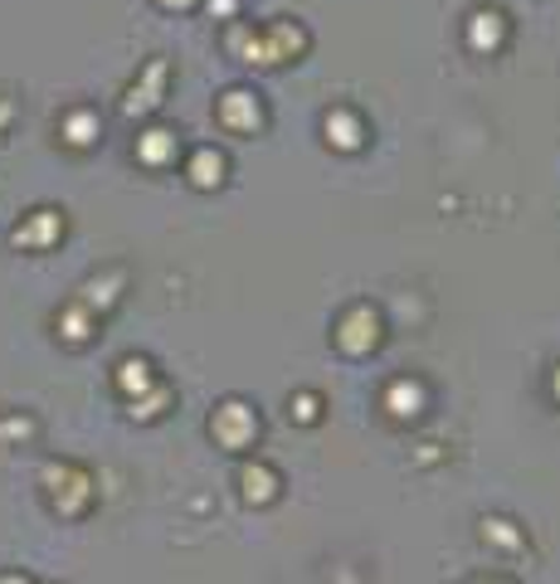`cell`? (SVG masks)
<instances>
[{"label":"cell","mask_w":560,"mask_h":584,"mask_svg":"<svg viewBox=\"0 0 560 584\" xmlns=\"http://www.w3.org/2000/svg\"><path fill=\"white\" fill-rule=\"evenodd\" d=\"M59 327H64V336H69V341H88V312H64V322H59Z\"/></svg>","instance_id":"obj_5"},{"label":"cell","mask_w":560,"mask_h":584,"mask_svg":"<svg viewBox=\"0 0 560 584\" xmlns=\"http://www.w3.org/2000/svg\"><path fill=\"white\" fill-rule=\"evenodd\" d=\"M195 181H200V186L220 181V156H215V161H210V156H200V161H195Z\"/></svg>","instance_id":"obj_7"},{"label":"cell","mask_w":560,"mask_h":584,"mask_svg":"<svg viewBox=\"0 0 560 584\" xmlns=\"http://www.w3.org/2000/svg\"><path fill=\"white\" fill-rule=\"evenodd\" d=\"M10 112H15V108H10L5 98H0V127H5V122H10Z\"/></svg>","instance_id":"obj_9"},{"label":"cell","mask_w":560,"mask_h":584,"mask_svg":"<svg viewBox=\"0 0 560 584\" xmlns=\"http://www.w3.org/2000/svg\"><path fill=\"white\" fill-rule=\"evenodd\" d=\"M171 132H147V137H142V156H147V161H166V151H171Z\"/></svg>","instance_id":"obj_3"},{"label":"cell","mask_w":560,"mask_h":584,"mask_svg":"<svg viewBox=\"0 0 560 584\" xmlns=\"http://www.w3.org/2000/svg\"><path fill=\"white\" fill-rule=\"evenodd\" d=\"M64 142H69V146H93L98 142V117H88V112H74V117L64 122Z\"/></svg>","instance_id":"obj_2"},{"label":"cell","mask_w":560,"mask_h":584,"mask_svg":"<svg viewBox=\"0 0 560 584\" xmlns=\"http://www.w3.org/2000/svg\"><path fill=\"white\" fill-rule=\"evenodd\" d=\"M30 434H35L30 419H0V438H30Z\"/></svg>","instance_id":"obj_6"},{"label":"cell","mask_w":560,"mask_h":584,"mask_svg":"<svg viewBox=\"0 0 560 584\" xmlns=\"http://www.w3.org/2000/svg\"><path fill=\"white\" fill-rule=\"evenodd\" d=\"M117 380H122L127 390H132V385L142 390V385L152 380V375H147V361H122V366H117Z\"/></svg>","instance_id":"obj_4"},{"label":"cell","mask_w":560,"mask_h":584,"mask_svg":"<svg viewBox=\"0 0 560 584\" xmlns=\"http://www.w3.org/2000/svg\"><path fill=\"white\" fill-rule=\"evenodd\" d=\"M64 234V215L59 210H35L25 224H15L10 229V244L15 249H44V244H54Z\"/></svg>","instance_id":"obj_1"},{"label":"cell","mask_w":560,"mask_h":584,"mask_svg":"<svg viewBox=\"0 0 560 584\" xmlns=\"http://www.w3.org/2000/svg\"><path fill=\"white\" fill-rule=\"evenodd\" d=\"M0 584H30L25 575H15V570H10V575H0Z\"/></svg>","instance_id":"obj_8"}]
</instances>
